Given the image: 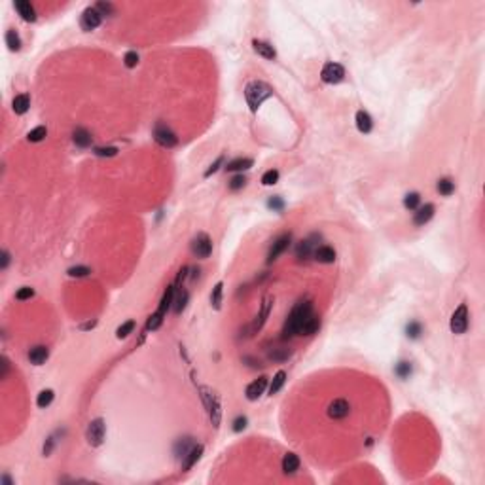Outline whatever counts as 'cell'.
<instances>
[{"label": "cell", "mask_w": 485, "mask_h": 485, "mask_svg": "<svg viewBox=\"0 0 485 485\" xmlns=\"http://www.w3.org/2000/svg\"><path fill=\"white\" fill-rule=\"evenodd\" d=\"M313 304L307 301V299H301L297 301L294 309L290 311V315L286 317V322H284V328H282V339H288V337L299 336V332L304 328L311 317H313Z\"/></svg>", "instance_id": "1"}, {"label": "cell", "mask_w": 485, "mask_h": 485, "mask_svg": "<svg viewBox=\"0 0 485 485\" xmlns=\"http://www.w3.org/2000/svg\"><path fill=\"white\" fill-rule=\"evenodd\" d=\"M271 95H273V89L267 86L266 82H260V80H252L251 84L245 87V99L252 112H256L262 106V102L267 101Z\"/></svg>", "instance_id": "2"}, {"label": "cell", "mask_w": 485, "mask_h": 485, "mask_svg": "<svg viewBox=\"0 0 485 485\" xmlns=\"http://www.w3.org/2000/svg\"><path fill=\"white\" fill-rule=\"evenodd\" d=\"M174 290H176V286L174 284H171V286H167V290H165L163 297H161V301H159V307H157V311L154 315H150L148 322H146V332H154V330H157L161 324H163L165 317H167V311H169V307L172 306V299H174Z\"/></svg>", "instance_id": "3"}, {"label": "cell", "mask_w": 485, "mask_h": 485, "mask_svg": "<svg viewBox=\"0 0 485 485\" xmlns=\"http://www.w3.org/2000/svg\"><path fill=\"white\" fill-rule=\"evenodd\" d=\"M199 392H201V400L205 404V409L209 413V419H211V425L214 429L220 427V421H222V406H220V398L216 392H212L209 387H197Z\"/></svg>", "instance_id": "4"}, {"label": "cell", "mask_w": 485, "mask_h": 485, "mask_svg": "<svg viewBox=\"0 0 485 485\" xmlns=\"http://www.w3.org/2000/svg\"><path fill=\"white\" fill-rule=\"evenodd\" d=\"M104 438H106V425H104V421H102L101 417H97V419H93V421L87 425L86 440L91 447H99L102 446Z\"/></svg>", "instance_id": "5"}, {"label": "cell", "mask_w": 485, "mask_h": 485, "mask_svg": "<svg viewBox=\"0 0 485 485\" xmlns=\"http://www.w3.org/2000/svg\"><path fill=\"white\" fill-rule=\"evenodd\" d=\"M449 328L453 334H464L468 328V307L461 304V306L455 309V313L451 315V321H449Z\"/></svg>", "instance_id": "6"}, {"label": "cell", "mask_w": 485, "mask_h": 485, "mask_svg": "<svg viewBox=\"0 0 485 485\" xmlns=\"http://www.w3.org/2000/svg\"><path fill=\"white\" fill-rule=\"evenodd\" d=\"M154 141H156L159 146H163V148H172V146H176L178 139H176V135L172 133L165 124H157V126L154 127Z\"/></svg>", "instance_id": "7"}, {"label": "cell", "mask_w": 485, "mask_h": 485, "mask_svg": "<svg viewBox=\"0 0 485 485\" xmlns=\"http://www.w3.org/2000/svg\"><path fill=\"white\" fill-rule=\"evenodd\" d=\"M192 252L197 258H209L212 254V241L207 233H197V237L192 241Z\"/></svg>", "instance_id": "8"}, {"label": "cell", "mask_w": 485, "mask_h": 485, "mask_svg": "<svg viewBox=\"0 0 485 485\" xmlns=\"http://www.w3.org/2000/svg\"><path fill=\"white\" fill-rule=\"evenodd\" d=\"M321 78L326 84H339L345 78V69L339 63H326L321 71Z\"/></svg>", "instance_id": "9"}, {"label": "cell", "mask_w": 485, "mask_h": 485, "mask_svg": "<svg viewBox=\"0 0 485 485\" xmlns=\"http://www.w3.org/2000/svg\"><path fill=\"white\" fill-rule=\"evenodd\" d=\"M101 21H102V16L99 14V10L95 8V6H89V8L84 10L82 19H80V25H82L84 31H93V29H97V27L101 25Z\"/></svg>", "instance_id": "10"}, {"label": "cell", "mask_w": 485, "mask_h": 485, "mask_svg": "<svg viewBox=\"0 0 485 485\" xmlns=\"http://www.w3.org/2000/svg\"><path fill=\"white\" fill-rule=\"evenodd\" d=\"M351 411V404L345 398H336L334 402H330L328 406V417L330 419H343Z\"/></svg>", "instance_id": "11"}, {"label": "cell", "mask_w": 485, "mask_h": 485, "mask_svg": "<svg viewBox=\"0 0 485 485\" xmlns=\"http://www.w3.org/2000/svg\"><path fill=\"white\" fill-rule=\"evenodd\" d=\"M267 379L266 376H262V377H258L256 381H252L249 387H247V391H245V394H247V398L249 400H258L264 392H266V389H267Z\"/></svg>", "instance_id": "12"}, {"label": "cell", "mask_w": 485, "mask_h": 485, "mask_svg": "<svg viewBox=\"0 0 485 485\" xmlns=\"http://www.w3.org/2000/svg\"><path fill=\"white\" fill-rule=\"evenodd\" d=\"M288 245H290V235H282V237H279V239L273 242V247L269 249V254H267V264H273L275 260L279 258L282 252L288 249Z\"/></svg>", "instance_id": "13"}, {"label": "cell", "mask_w": 485, "mask_h": 485, "mask_svg": "<svg viewBox=\"0 0 485 485\" xmlns=\"http://www.w3.org/2000/svg\"><path fill=\"white\" fill-rule=\"evenodd\" d=\"M434 205L432 203H427L422 205V207H419V209H415L413 212V224L415 226H425L427 222H431V218L434 216Z\"/></svg>", "instance_id": "14"}, {"label": "cell", "mask_w": 485, "mask_h": 485, "mask_svg": "<svg viewBox=\"0 0 485 485\" xmlns=\"http://www.w3.org/2000/svg\"><path fill=\"white\" fill-rule=\"evenodd\" d=\"M271 306H273V296H267L264 301H262V309H260V315L256 317V321L252 324V332L256 334L264 324H266L267 317H269V311H271Z\"/></svg>", "instance_id": "15"}, {"label": "cell", "mask_w": 485, "mask_h": 485, "mask_svg": "<svg viewBox=\"0 0 485 485\" xmlns=\"http://www.w3.org/2000/svg\"><path fill=\"white\" fill-rule=\"evenodd\" d=\"M16 10L19 12L21 19L29 21V23H34L36 21V12H34V6L27 0H17L16 2Z\"/></svg>", "instance_id": "16"}, {"label": "cell", "mask_w": 485, "mask_h": 485, "mask_svg": "<svg viewBox=\"0 0 485 485\" xmlns=\"http://www.w3.org/2000/svg\"><path fill=\"white\" fill-rule=\"evenodd\" d=\"M313 256L319 264H334V262H336V251H334L332 247H326V245H322V247H319V249H315Z\"/></svg>", "instance_id": "17"}, {"label": "cell", "mask_w": 485, "mask_h": 485, "mask_svg": "<svg viewBox=\"0 0 485 485\" xmlns=\"http://www.w3.org/2000/svg\"><path fill=\"white\" fill-rule=\"evenodd\" d=\"M205 447L201 446V444H197V446H192V449H190L188 453L184 455L186 459H184V466L182 468L184 470H192L194 466H196V462L201 459V455H203Z\"/></svg>", "instance_id": "18"}, {"label": "cell", "mask_w": 485, "mask_h": 485, "mask_svg": "<svg viewBox=\"0 0 485 485\" xmlns=\"http://www.w3.org/2000/svg\"><path fill=\"white\" fill-rule=\"evenodd\" d=\"M188 299H190V294L186 288H178L176 286V290H174V299H172V306H174V313L180 315L184 309H186V306H188Z\"/></svg>", "instance_id": "19"}, {"label": "cell", "mask_w": 485, "mask_h": 485, "mask_svg": "<svg viewBox=\"0 0 485 485\" xmlns=\"http://www.w3.org/2000/svg\"><path fill=\"white\" fill-rule=\"evenodd\" d=\"M47 356H49V351H47V347H44V345H36V347H32L31 351H29V360H31V364H34V366H42L47 360Z\"/></svg>", "instance_id": "20"}, {"label": "cell", "mask_w": 485, "mask_h": 485, "mask_svg": "<svg viewBox=\"0 0 485 485\" xmlns=\"http://www.w3.org/2000/svg\"><path fill=\"white\" fill-rule=\"evenodd\" d=\"M372 127H374L372 116H370L366 110H358V112H356V129H358L360 133L366 135L372 131Z\"/></svg>", "instance_id": "21"}, {"label": "cell", "mask_w": 485, "mask_h": 485, "mask_svg": "<svg viewBox=\"0 0 485 485\" xmlns=\"http://www.w3.org/2000/svg\"><path fill=\"white\" fill-rule=\"evenodd\" d=\"M72 141H74V144H76V146H80V148H87V146H91L93 137H91V133H89L87 129H84V127H78V129L74 131V135H72Z\"/></svg>", "instance_id": "22"}, {"label": "cell", "mask_w": 485, "mask_h": 485, "mask_svg": "<svg viewBox=\"0 0 485 485\" xmlns=\"http://www.w3.org/2000/svg\"><path fill=\"white\" fill-rule=\"evenodd\" d=\"M29 106H31V97H29V93H19L14 97V101H12V108H14V112L16 114H25L27 110H29Z\"/></svg>", "instance_id": "23"}, {"label": "cell", "mask_w": 485, "mask_h": 485, "mask_svg": "<svg viewBox=\"0 0 485 485\" xmlns=\"http://www.w3.org/2000/svg\"><path fill=\"white\" fill-rule=\"evenodd\" d=\"M252 46H254V51H256V53H260L262 57L269 59V61H273L275 57H277V51H275V47L271 46V44H267V42H262V40H254V42H252Z\"/></svg>", "instance_id": "24"}, {"label": "cell", "mask_w": 485, "mask_h": 485, "mask_svg": "<svg viewBox=\"0 0 485 485\" xmlns=\"http://www.w3.org/2000/svg\"><path fill=\"white\" fill-rule=\"evenodd\" d=\"M299 470V457L296 453H286L282 457V472L284 474H296Z\"/></svg>", "instance_id": "25"}, {"label": "cell", "mask_w": 485, "mask_h": 485, "mask_svg": "<svg viewBox=\"0 0 485 485\" xmlns=\"http://www.w3.org/2000/svg\"><path fill=\"white\" fill-rule=\"evenodd\" d=\"M252 165H254V161H252L251 157H237V159H233V161H229V163L226 165L227 171H247V169H251Z\"/></svg>", "instance_id": "26"}, {"label": "cell", "mask_w": 485, "mask_h": 485, "mask_svg": "<svg viewBox=\"0 0 485 485\" xmlns=\"http://www.w3.org/2000/svg\"><path fill=\"white\" fill-rule=\"evenodd\" d=\"M297 258L299 260H307L309 256H313L315 254V242L313 239H306V241L299 242V247H297Z\"/></svg>", "instance_id": "27"}, {"label": "cell", "mask_w": 485, "mask_h": 485, "mask_svg": "<svg viewBox=\"0 0 485 485\" xmlns=\"http://www.w3.org/2000/svg\"><path fill=\"white\" fill-rule=\"evenodd\" d=\"M222 294H224V282H216L211 292V306L212 309H216V311L222 307Z\"/></svg>", "instance_id": "28"}, {"label": "cell", "mask_w": 485, "mask_h": 485, "mask_svg": "<svg viewBox=\"0 0 485 485\" xmlns=\"http://www.w3.org/2000/svg\"><path fill=\"white\" fill-rule=\"evenodd\" d=\"M284 381H286V372H284V370H279V372L275 374L271 385H269V394H271V396H273V394H277V392L282 389Z\"/></svg>", "instance_id": "29"}, {"label": "cell", "mask_w": 485, "mask_h": 485, "mask_svg": "<svg viewBox=\"0 0 485 485\" xmlns=\"http://www.w3.org/2000/svg\"><path fill=\"white\" fill-rule=\"evenodd\" d=\"M6 46H8L10 51H19V49H21V38H19V34H17L16 31H12V29L6 32Z\"/></svg>", "instance_id": "30"}, {"label": "cell", "mask_w": 485, "mask_h": 485, "mask_svg": "<svg viewBox=\"0 0 485 485\" xmlns=\"http://www.w3.org/2000/svg\"><path fill=\"white\" fill-rule=\"evenodd\" d=\"M436 188H438L440 196L447 197L455 192V182L451 178H442V180H438V186H436Z\"/></svg>", "instance_id": "31"}, {"label": "cell", "mask_w": 485, "mask_h": 485, "mask_svg": "<svg viewBox=\"0 0 485 485\" xmlns=\"http://www.w3.org/2000/svg\"><path fill=\"white\" fill-rule=\"evenodd\" d=\"M51 402H53V391H51V389H46V391H42L38 394V398H36V406L44 409V407H47L49 404H51Z\"/></svg>", "instance_id": "32"}, {"label": "cell", "mask_w": 485, "mask_h": 485, "mask_svg": "<svg viewBox=\"0 0 485 485\" xmlns=\"http://www.w3.org/2000/svg\"><path fill=\"white\" fill-rule=\"evenodd\" d=\"M46 135H47V129L44 126H38V127H34L32 131H29V135H27V139L31 142H40V141H44L46 139Z\"/></svg>", "instance_id": "33"}, {"label": "cell", "mask_w": 485, "mask_h": 485, "mask_svg": "<svg viewBox=\"0 0 485 485\" xmlns=\"http://www.w3.org/2000/svg\"><path fill=\"white\" fill-rule=\"evenodd\" d=\"M419 203H421V196L419 194H407L406 197H404V207H406L407 211H415V209H419Z\"/></svg>", "instance_id": "34"}, {"label": "cell", "mask_w": 485, "mask_h": 485, "mask_svg": "<svg viewBox=\"0 0 485 485\" xmlns=\"http://www.w3.org/2000/svg\"><path fill=\"white\" fill-rule=\"evenodd\" d=\"M135 326H137V324H135V321L124 322V324H122V326H119V328L116 330V336L119 337V339H126V337L129 336V334H131V332L135 330Z\"/></svg>", "instance_id": "35"}, {"label": "cell", "mask_w": 485, "mask_h": 485, "mask_svg": "<svg viewBox=\"0 0 485 485\" xmlns=\"http://www.w3.org/2000/svg\"><path fill=\"white\" fill-rule=\"evenodd\" d=\"M277 180H279V171H277V169H269V171L264 172L262 184H264V186H273Z\"/></svg>", "instance_id": "36"}, {"label": "cell", "mask_w": 485, "mask_h": 485, "mask_svg": "<svg viewBox=\"0 0 485 485\" xmlns=\"http://www.w3.org/2000/svg\"><path fill=\"white\" fill-rule=\"evenodd\" d=\"M93 152H95V156H99V157H112L117 154V148L116 146H106V148H95Z\"/></svg>", "instance_id": "37"}, {"label": "cell", "mask_w": 485, "mask_h": 485, "mask_svg": "<svg viewBox=\"0 0 485 485\" xmlns=\"http://www.w3.org/2000/svg\"><path fill=\"white\" fill-rule=\"evenodd\" d=\"M95 8L99 10L101 16H112V14H114V6H112L110 2H97Z\"/></svg>", "instance_id": "38"}, {"label": "cell", "mask_w": 485, "mask_h": 485, "mask_svg": "<svg viewBox=\"0 0 485 485\" xmlns=\"http://www.w3.org/2000/svg\"><path fill=\"white\" fill-rule=\"evenodd\" d=\"M34 296V290L31 288V286H23V288L17 290L16 297L19 299V301H25V299H31V297Z\"/></svg>", "instance_id": "39"}, {"label": "cell", "mask_w": 485, "mask_h": 485, "mask_svg": "<svg viewBox=\"0 0 485 485\" xmlns=\"http://www.w3.org/2000/svg\"><path fill=\"white\" fill-rule=\"evenodd\" d=\"M124 61H126L127 69H135L137 63H139V55H137V51H127L126 57H124Z\"/></svg>", "instance_id": "40"}, {"label": "cell", "mask_w": 485, "mask_h": 485, "mask_svg": "<svg viewBox=\"0 0 485 485\" xmlns=\"http://www.w3.org/2000/svg\"><path fill=\"white\" fill-rule=\"evenodd\" d=\"M89 273H91V269L86 266L71 267V269H69V275H71V277H86V275H89Z\"/></svg>", "instance_id": "41"}, {"label": "cell", "mask_w": 485, "mask_h": 485, "mask_svg": "<svg viewBox=\"0 0 485 485\" xmlns=\"http://www.w3.org/2000/svg\"><path fill=\"white\" fill-rule=\"evenodd\" d=\"M245 184H247V178H245L242 174H237V176H233V178H231V182H229V188L235 192V190H241Z\"/></svg>", "instance_id": "42"}, {"label": "cell", "mask_w": 485, "mask_h": 485, "mask_svg": "<svg viewBox=\"0 0 485 485\" xmlns=\"http://www.w3.org/2000/svg\"><path fill=\"white\" fill-rule=\"evenodd\" d=\"M222 163H224V156H220L218 159H216V161H214V163H212L211 167H209V169L205 171V176L209 178L211 174H214V172H216V171H218V169H220V165H222Z\"/></svg>", "instance_id": "43"}, {"label": "cell", "mask_w": 485, "mask_h": 485, "mask_svg": "<svg viewBox=\"0 0 485 485\" xmlns=\"http://www.w3.org/2000/svg\"><path fill=\"white\" fill-rule=\"evenodd\" d=\"M419 332H421V326H419V324H415V322L407 326V334H409L411 337H417V336H419Z\"/></svg>", "instance_id": "44"}, {"label": "cell", "mask_w": 485, "mask_h": 485, "mask_svg": "<svg viewBox=\"0 0 485 485\" xmlns=\"http://www.w3.org/2000/svg\"><path fill=\"white\" fill-rule=\"evenodd\" d=\"M233 425H235V427H233V431H235V432H239V431H242V429L247 427V419H245V417H239V419H235Z\"/></svg>", "instance_id": "45"}, {"label": "cell", "mask_w": 485, "mask_h": 485, "mask_svg": "<svg viewBox=\"0 0 485 485\" xmlns=\"http://www.w3.org/2000/svg\"><path fill=\"white\" fill-rule=\"evenodd\" d=\"M288 354L290 352H271V358L273 360H284V358H288Z\"/></svg>", "instance_id": "46"}, {"label": "cell", "mask_w": 485, "mask_h": 485, "mask_svg": "<svg viewBox=\"0 0 485 485\" xmlns=\"http://www.w3.org/2000/svg\"><path fill=\"white\" fill-rule=\"evenodd\" d=\"M95 326H97V321H89V322H86V324H82L80 330H91V328H95Z\"/></svg>", "instance_id": "47"}, {"label": "cell", "mask_w": 485, "mask_h": 485, "mask_svg": "<svg viewBox=\"0 0 485 485\" xmlns=\"http://www.w3.org/2000/svg\"><path fill=\"white\" fill-rule=\"evenodd\" d=\"M8 262H10V256H8V252L4 251V252H2V269H6Z\"/></svg>", "instance_id": "48"}]
</instances>
